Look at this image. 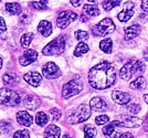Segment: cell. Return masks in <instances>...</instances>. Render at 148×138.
Instances as JSON below:
<instances>
[{"mask_svg": "<svg viewBox=\"0 0 148 138\" xmlns=\"http://www.w3.org/2000/svg\"><path fill=\"white\" fill-rule=\"evenodd\" d=\"M112 98L113 100L118 104V105H126L128 104L132 100V96L128 93H125V92H121V91H114L112 93Z\"/></svg>", "mask_w": 148, "mask_h": 138, "instance_id": "cell-13", "label": "cell"}, {"mask_svg": "<svg viewBox=\"0 0 148 138\" xmlns=\"http://www.w3.org/2000/svg\"><path fill=\"white\" fill-rule=\"evenodd\" d=\"M146 80L143 76H138L135 81H133L130 83V88L133 89H144L146 87Z\"/></svg>", "mask_w": 148, "mask_h": 138, "instance_id": "cell-24", "label": "cell"}, {"mask_svg": "<svg viewBox=\"0 0 148 138\" xmlns=\"http://www.w3.org/2000/svg\"><path fill=\"white\" fill-rule=\"evenodd\" d=\"M1 68H2V59L0 57V69H1Z\"/></svg>", "mask_w": 148, "mask_h": 138, "instance_id": "cell-47", "label": "cell"}, {"mask_svg": "<svg viewBox=\"0 0 148 138\" xmlns=\"http://www.w3.org/2000/svg\"><path fill=\"white\" fill-rule=\"evenodd\" d=\"M63 138H73V137H71V136H70L69 134H65V135L63 136Z\"/></svg>", "mask_w": 148, "mask_h": 138, "instance_id": "cell-46", "label": "cell"}, {"mask_svg": "<svg viewBox=\"0 0 148 138\" xmlns=\"http://www.w3.org/2000/svg\"><path fill=\"white\" fill-rule=\"evenodd\" d=\"M87 51H88V45L84 42H80V43L76 45L75 50H74V55L75 57H81L83 54H85Z\"/></svg>", "mask_w": 148, "mask_h": 138, "instance_id": "cell-27", "label": "cell"}, {"mask_svg": "<svg viewBox=\"0 0 148 138\" xmlns=\"http://www.w3.org/2000/svg\"><path fill=\"white\" fill-rule=\"evenodd\" d=\"M90 106L95 112H105L107 111V104L102 97H94L90 102Z\"/></svg>", "mask_w": 148, "mask_h": 138, "instance_id": "cell-14", "label": "cell"}, {"mask_svg": "<svg viewBox=\"0 0 148 138\" xmlns=\"http://www.w3.org/2000/svg\"><path fill=\"white\" fill-rule=\"evenodd\" d=\"M140 31V27L138 25H132L125 28V40H132L138 36Z\"/></svg>", "mask_w": 148, "mask_h": 138, "instance_id": "cell-19", "label": "cell"}, {"mask_svg": "<svg viewBox=\"0 0 148 138\" xmlns=\"http://www.w3.org/2000/svg\"><path fill=\"white\" fill-rule=\"evenodd\" d=\"M50 113H51V116L53 119H59L61 117V111L58 109V108H52Z\"/></svg>", "mask_w": 148, "mask_h": 138, "instance_id": "cell-38", "label": "cell"}, {"mask_svg": "<svg viewBox=\"0 0 148 138\" xmlns=\"http://www.w3.org/2000/svg\"><path fill=\"white\" fill-rule=\"evenodd\" d=\"M21 98L20 95L9 88H1L0 89V105L6 106H17L20 104Z\"/></svg>", "mask_w": 148, "mask_h": 138, "instance_id": "cell-5", "label": "cell"}, {"mask_svg": "<svg viewBox=\"0 0 148 138\" xmlns=\"http://www.w3.org/2000/svg\"><path fill=\"white\" fill-rule=\"evenodd\" d=\"M142 9L144 11L148 12V0H143L142 1Z\"/></svg>", "mask_w": 148, "mask_h": 138, "instance_id": "cell-41", "label": "cell"}, {"mask_svg": "<svg viewBox=\"0 0 148 138\" xmlns=\"http://www.w3.org/2000/svg\"><path fill=\"white\" fill-rule=\"evenodd\" d=\"M99 48L103 52L107 53V54L112 53V50H113V41H112V39L106 38L104 40H102L99 42Z\"/></svg>", "mask_w": 148, "mask_h": 138, "instance_id": "cell-22", "label": "cell"}, {"mask_svg": "<svg viewBox=\"0 0 148 138\" xmlns=\"http://www.w3.org/2000/svg\"><path fill=\"white\" fill-rule=\"evenodd\" d=\"M145 70V66L140 61L138 60H132L130 62H127L123 68L121 69L119 72V75L121 77L125 80V81H128L130 80L134 74H142Z\"/></svg>", "mask_w": 148, "mask_h": 138, "instance_id": "cell-2", "label": "cell"}, {"mask_svg": "<svg viewBox=\"0 0 148 138\" xmlns=\"http://www.w3.org/2000/svg\"><path fill=\"white\" fill-rule=\"evenodd\" d=\"M13 138H30V133L27 129L23 130H18L16 132V134L13 135Z\"/></svg>", "mask_w": 148, "mask_h": 138, "instance_id": "cell-35", "label": "cell"}, {"mask_svg": "<svg viewBox=\"0 0 148 138\" xmlns=\"http://www.w3.org/2000/svg\"><path fill=\"white\" fill-rule=\"evenodd\" d=\"M38 31L40 32L43 37H49L50 34L52 33V25H51V22L47 21V20L40 21V23L38 25Z\"/></svg>", "mask_w": 148, "mask_h": 138, "instance_id": "cell-18", "label": "cell"}, {"mask_svg": "<svg viewBox=\"0 0 148 138\" xmlns=\"http://www.w3.org/2000/svg\"><path fill=\"white\" fill-rule=\"evenodd\" d=\"M108 120H110V118H108V116L107 115H99V116H97L96 118H95V123H96V125H105L106 123H108Z\"/></svg>", "mask_w": 148, "mask_h": 138, "instance_id": "cell-34", "label": "cell"}, {"mask_svg": "<svg viewBox=\"0 0 148 138\" xmlns=\"http://www.w3.org/2000/svg\"><path fill=\"white\" fill-rule=\"evenodd\" d=\"M146 125H148V113L146 115Z\"/></svg>", "mask_w": 148, "mask_h": 138, "instance_id": "cell-48", "label": "cell"}, {"mask_svg": "<svg viewBox=\"0 0 148 138\" xmlns=\"http://www.w3.org/2000/svg\"><path fill=\"white\" fill-rule=\"evenodd\" d=\"M82 89H83V83L79 79L77 80H72V81L68 82L66 84L63 85L62 95H63V97L69 98V97H72L74 95L79 94Z\"/></svg>", "mask_w": 148, "mask_h": 138, "instance_id": "cell-7", "label": "cell"}, {"mask_svg": "<svg viewBox=\"0 0 148 138\" xmlns=\"http://www.w3.org/2000/svg\"><path fill=\"white\" fill-rule=\"evenodd\" d=\"M33 37H34V34L32 33V32H28V33H25L22 37H21V39H20V43H21V45L23 46V48H28L29 45H30L31 41H32V39H33Z\"/></svg>", "mask_w": 148, "mask_h": 138, "instance_id": "cell-28", "label": "cell"}, {"mask_svg": "<svg viewBox=\"0 0 148 138\" xmlns=\"http://www.w3.org/2000/svg\"><path fill=\"white\" fill-rule=\"evenodd\" d=\"M64 50H65V38L63 36H60L47 44L42 50V53L44 55H60L64 52Z\"/></svg>", "mask_w": 148, "mask_h": 138, "instance_id": "cell-3", "label": "cell"}, {"mask_svg": "<svg viewBox=\"0 0 148 138\" xmlns=\"http://www.w3.org/2000/svg\"><path fill=\"white\" fill-rule=\"evenodd\" d=\"M134 9H135V5L130 1H127L123 5V10L118 13L117 18L121 22H126L134 16Z\"/></svg>", "mask_w": 148, "mask_h": 138, "instance_id": "cell-10", "label": "cell"}, {"mask_svg": "<svg viewBox=\"0 0 148 138\" xmlns=\"http://www.w3.org/2000/svg\"><path fill=\"white\" fill-rule=\"evenodd\" d=\"M122 124L123 127H130V128H134V127H139L140 125H143V120L138 117L135 116H126L122 118Z\"/></svg>", "mask_w": 148, "mask_h": 138, "instance_id": "cell-17", "label": "cell"}, {"mask_svg": "<svg viewBox=\"0 0 148 138\" xmlns=\"http://www.w3.org/2000/svg\"><path fill=\"white\" fill-rule=\"evenodd\" d=\"M2 80L6 85H16L18 83V77L13 73H6L2 77Z\"/></svg>", "mask_w": 148, "mask_h": 138, "instance_id": "cell-26", "label": "cell"}, {"mask_svg": "<svg viewBox=\"0 0 148 138\" xmlns=\"http://www.w3.org/2000/svg\"><path fill=\"white\" fill-rule=\"evenodd\" d=\"M61 129L56 125H49L44 130V138H59Z\"/></svg>", "mask_w": 148, "mask_h": 138, "instance_id": "cell-20", "label": "cell"}, {"mask_svg": "<svg viewBox=\"0 0 148 138\" xmlns=\"http://www.w3.org/2000/svg\"><path fill=\"white\" fill-rule=\"evenodd\" d=\"M91 106L88 107L86 104H81L73 113L71 114L68 117V123L70 124H79V123H83L86 119L90 118L91 116Z\"/></svg>", "mask_w": 148, "mask_h": 138, "instance_id": "cell-4", "label": "cell"}, {"mask_svg": "<svg viewBox=\"0 0 148 138\" xmlns=\"http://www.w3.org/2000/svg\"><path fill=\"white\" fill-rule=\"evenodd\" d=\"M118 127H123L121 120H114L111 124L106 125L103 128V134L106 138H117V129Z\"/></svg>", "mask_w": 148, "mask_h": 138, "instance_id": "cell-11", "label": "cell"}, {"mask_svg": "<svg viewBox=\"0 0 148 138\" xmlns=\"http://www.w3.org/2000/svg\"><path fill=\"white\" fill-rule=\"evenodd\" d=\"M83 12L90 17H96L99 14V10L96 5H84Z\"/></svg>", "mask_w": 148, "mask_h": 138, "instance_id": "cell-23", "label": "cell"}, {"mask_svg": "<svg viewBox=\"0 0 148 138\" xmlns=\"http://www.w3.org/2000/svg\"><path fill=\"white\" fill-rule=\"evenodd\" d=\"M31 8L36 9V10H47L48 9V5H44L41 1H32L29 3Z\"/></svg>", "mask_w": 148, "mask_h": 138, "instance_id": "cell-32", "label": "cell"}, {"mask_svg": "<svg viewBox=\"0 0 148 138\" xmlns=\"http://www.w3.org/2000/svg\"><path fill=\"white\" fill-rule=\"evenodd\" d=\"M25 105L27 108L33 111V109H37L38 105H39V100L34 96H27V98L25 100Z\"/></svg>", "mask_w": 148, "mask_h": 138, "instance_id": "cell-25", "label": "cell"}, {"mask_svg": "<svg viewBox=\"0 0 148 138\" xmlns=\"http://www.w3.org/2000/svg\"><path fill=\"white\" fill-rule=\"evenodd\" d=\"M119 138H134V136L130 133H123V134H121Z\"/></svg>", "mask_w": 148, "mask_h": 138, "instance_id": "cell-42", "label": "cell"}, {"mask_svg": "<svg viewBox=\"0 0 148 138\" xmlns=\"http://www.w3.org/2000/svg\"><path fill=\"white\" fill-rule=\"evenodd\" d=\"M75 38L80 42H84V41L88 40V33L86 31H83V30H77L75 32Z\"/></svg>", "mask_w": 148, "mask_h": 138, "instance_id": "cell-33", "label": "cell"}, {"mask_svg": "<svg viewBox=\"0 0 148 138\" xmlns=\"http://www.w3.org/2000/svg\"><path fill=\"white\" fill-rule=\"evenodd\" d=\"M82 1H83V0H70L71 5L73 7H80L81 5H82Z\"/></svg>", "mask_w": 148, "mask_h": 138, "instance_id": "cell-40", "label": "cell"}, {"mask_svg": "<svg viewBox=\"0 0 148 138\" xmlns=\"http://www.w3.org/2000/svg\"><path fill=\"white\" fill-rule=\"evenodd\" d=\"M17 122H18L20 125L29 127V126L32 125L33 118H32V116H31L28 112H25V111H20V112L17 113Z\"/></svg>", "mask_w": 148, "mask_h": 138, "instance_id": "cell-15", "label": "cell"}, {"mask_svg": "<svg viewBox=\"0 0 148 138\" xmlns=\"http://www.w3.org/2000/svg\"><path fill=\"white\" fill-rule=\"evenodd\" d=\"M42 73L49 80H53V79H56V77L61 75V71L59 69V66L53 62L47 63L42 68Z\"/></svg>", "mask_w": 148, "mask_h": 138, "instance_id": "cell-9", "label": "cell"}, {"mask_svg": "<svg viewBox=\"0 0 148 138\" xmlns=\"http://www.w3.org/2000/svg\"><path fill=\"white\" fill-rule=\"evenodd\" d=\"M23 79H25V81L27 83H29L30 85L36 86V87L39 86L41 81H42V76H41V74H39L38 72H29V73H27L23 76Z\"/></svg>", "mask_w": 148, "mask_h": 138, "instance_id": "cell-16", "label": "cell"}, {"mask_svg": "<svg viewBox=\"0 0 148 138\" xmlns=\"http://www.w3.org/2000/svg\"><path fill=\"white\" fill-rule=\"evenodd\" d=\"M121 1L122 0H105V1H103V5L102 6H103L105 11H110L113 8L119 6Z\"/></svg>", "mask_w": 148, "mask_h": 138, "instance_id": "cell-29", "label": "cell"}, {"mask_svg": "<svg viewBox=\"0 0 148 138\" xmlns=\"http://www.w3.org/2000/svg\"><path fill=\"white\" fill-rule=\"evenodd\" d=\"M126 108H127V111L130 112V113L132 114H137L139 111H140V105H138V104H128L127 106H126Z\"/></svg>", "mask_w": 148, "mask_h": 138, "instance_id": "cell-36", "label": "cell"}, {"mask_svg": "<svg viewBox=\"0 0 148 138\" xmlns=\"http://www.w3.org/2000/svg\"><path fill=\"white\" fill-rule=\"evenodd\" d=\"M0 1H1V0H0Z\"/></svg>", "mask_w": 148, "mask_h": 138, "instance_id": "cell-49", "label": "cell"}, {"mask_svg": "<svg viewBox=\"0 0 148 138\" xmlns=\"http://www.w3.org/2000/svg\"><path fill=\"white\" fill-rule=\"evenodd\" d=\"M0 129L3 133H9L11 130V125L9 123H6V122H1L0 123Z\"/></svg>", "mask_w": 148, "mask_h": 138, "instance_id": "cell-37", "label": "cell"}, {"mask_svg": "<svg viewBox=\"0 0 148 138\" xmlns=\"http://www.w3.org/2000/svg\"><path fill=\"white\" fill-rule=\"evenodd\" d=\"M77 19V14L71 10H66V11H62L56 19V25L60 29H65L71 22H73Z\"/></svg>", "mask_w": 148, "mask_h": 138, "instance_id": "cell-8", "label": "cell"}, {"mask_svg": "<svg viewBox=\"0 0 148 138\" xmlns=\"http://www.w3.org/2000/svg\"><path fill=\"white\" fill-rule=\"evenodd\" d=\"M6 30H7L6 22H5L3 18H0V33H3Z\"/></svg>", "mask_w": 148, "mask_h": 138, "instance_id": "cell-39", "label": "cell"}, {"mask_svg": "<svg viewBox=\"0 0 148 138\" xmlns=\"http://www.w3.org/2000/svg\"><path fill=\"white\" fill-rule=\"evenodd\" d=\"M88 81L95 89H106L114 85L116 81L115 69L108 62H102L91 69L88 73Z\"/></svg>", "mask_w": 148, "mask_h": 138, "instance_id": "cell-1", "label": "cell"}, {"mask_svg": "<svg viewBox=\"0 0 148 138\" xmlns=\"http://www.w3.org/2000/svg\"><path fill=\"white\" fill-rule=\"evenodd\" d=\"M144 98H145V102L148 104V94H146V95H144Z\"/></svg>", "mask_w": 148, "mask_h": 138, "instance_id": "cell-45", "label": "cell"}, {"mask_svg": "<svg viewBox=\"0 0 148 138\" xmlns=\"http://www.w3.org/2000/svg\"><path fill=\"white\" fill-rule=\"evenodd\" d=\"M88 1H91V2H93V3H97V2L102 1V0H88Z\"/></svg>", "mask_w": 148, "mask_h": 138, "instance_id": "cell-44", "label": "cell"}, {"mask_svg": "<svg viewBox=\"0 0 148 138\" xmlns=\"http://www.w3.org/2000/svg\"><path fill=\"white\" fill-rule=\"evenodd\" d=\"M96 129L92 125L84 126V138H95L96 137Z\"/></svg>", "mask_w": 148, "mask_h": 138, "instance_id": "cell-31", "label": "cell"}, {"mask_svg": "<svg viewBox=\"0 0 148 138\" xmlns=\"http://www.w3.org/2000/svg\"><path fill=\"white\" fill-rule=\"evenodd\" d=\"M48 115L43 112H39L37 114V116H36V123H37L39 126H41V127H43V126L47 125V123H48Z\"/></svg>", "mask_w": 148, "mask_h": 138, "instance_id": "cell-30", "label": "cell"}, {"mask_svg": "<svg viewBox=\"0 0 148 138\" xmlns=\"http://www.w3.org/2000/svg\"><path fill=\"white\" fill-rule=\"evenodd\" d=\"M6 10L9 13L14 14V16H18L22 11L21 6L17 2H8V3H6Z\"/></svg>", "mask_w": 148, "mask_h": 138, "instance_id": "cell-21", "label": "cell"}, {"mask_svg": "<svg viewBox=\"0 0 148 138\" xmlns=\"http://www.w3.org/2000/svg\"><path fill=\"white\" fill-rule=\"evenodd\" d=\"M114 31H115V25L113 20L110 18H105L102 21H99V23L92 28L93 34L96 37H105L107 34H111Z\"/></svg>", "mask_w": 148, "mask_h": 138, "instance_id": "cell-6", "label": "cell"}, {"mask_svg": "<svg viewBox=\"0 0 148 138\" xmlns=\"http://www.w3.org/2000/svg\"><path fill=\"white\" fill-rule=\"evenodd\" d=\"M144 57H145V60H146V61L148 62V50L146 51L145 53H144Z\"/></svg>", "mask_w": 148, "mask_h": 138, "instance_id": "cell-43", "label": "cell"}, {"mask_svg": "<svg viewBox=\"0 0 148 138\" xmlns=\"http://www.w3.org/2000/svg\"><path fill=\"white\" fill-rule=\"evenodd\" d=\"M37 59H38V52L30 49V50L25 51V53L20 57L19 63H20L21 65H23V66H27V65H29V64L34 62Z\"/></svg>", "mask_w": 148, "mask_h": 138, "instance_id": "cell-12", "label": "cell"}]
</instances>
